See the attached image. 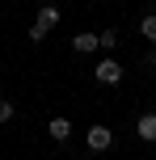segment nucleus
Segmentation results:
<instances>
[{
  "instance_id": "f257e3e1",
  "label": "nucleus",
  "mask_w": 156,
  "mask_h": 160,
  "mask_svg": "<svg viewBox=\"0 0 156 160\" xmlns=\"http://www.w3.org/2000/svg\"><path fill=\"white\" fill-rule=\"evenodd\" d=\"M84 143H89V152H106V148H114V131L110 127H89Z\"/></svg>"
},
{
  "instance_id": "f03ea898",
  "label": "nucleus",
  "mask_w": 156,
  "mask_h": 160,
  "mask_svg": "<svg viewBox=\"0 0 156 160\" xmlns=\"http://www.w3.org/2000/svg\"><path fill=\"white\" fill-rule=\"evenodd\" d=\"M93 76H97L101 84H118V80H123V63H118V59H97Z\"/></svg>"
},
{
  "instance_id": "7ed1b4c3",
  "label": "nucleus",
  "mask_w": 156,
  "mask_h": 160,
  "mask_svg": "<svg viewBox=\"0 0 156 160\" xmlns=\"http://www.w3.org/2000/svg\"><path fill=\"white\" fill-rule=\"evenodd\" d=\"M47 131H51V139H55V143H63V139L72 135V122L59 114V118H51V122H47Z\"/></svg>"
},
{
  "instance_id": "20e7f679",
  "label": "nucleus",
  "mask_w": 156,
  "mask_h": 160,
  "mask_svg": "<svg viewBox=\"0 0 156 160\" xmlns=\"http://www.w3.org/2000/svg\"><path fill=\"white\" fill-rule=\"evenodd\" d=\"M135 131H139V139H148V143H156V114H139Z\"/></svg>"
},
{
  "instance_id": "39448f33",
  "label": "nucleus",
  "mask_w": 156,
  "mask_h": 160,
  "mask_svg": "<svg viewBox=\"0 0 156 160\" xmlns=\"http://www.w3.org/2000/svg\"><path fill=\"white\" fill-rule=\"evenodd\" d=\"M34 25H42V30H55V25H59V8L55 4H42V13H38V21H34Z\"/></svg>"
},
{
  "instance_id": "423d86ee",
  "label": "nucleus",
  "mask_w": 156,
  "mask_h": 160,
  "mask_svg": "<svg viewBox=\"0 0 156 160\" xmlns=\"http://www.w3.org/2000/svg\"><path fill=\"white\" fill-rule=\"evenodd\" d=\"M72 47L80 51V55H93V51H97V34H89V30H84V34H76V42H72Z\"/></svg>"
},
{
  "instance_id": "0eeeda50",
  "label": "nucleus",
  "mask_w": 156,
  "mask_h": 160,
  "mask_svg": "<svg viewBox=\"0 0 156 160\" xmlns=\"http://www.w3.org/2000/svg\"><path fill=\"white\" fill-rule=\"evenodd\" d=\"M139 34L148 42H156V13H143V21H139Z\"/></svg>"
},
{
  "instance_id": "6e6552de",
  "label": "nucleus",
  "mask_w": 156,
  "mask_h": 160,
  "mask_svg": "<svg viewBox=\"0 0 156 160\" xmlns=\"http://www.w3.org/2000/svg\"><path fill=\"white\" fill-rule=\"evenodd\" d=\"M97 47L114 51V47H118V30H101V34H97Z\"/></svg>"
},
{
  "instance_id": "1a4fd4ad",
  "label": "nucleus",
  "mask_w": 156,
  "mask_h": 160,
  "mask_svg": "<svg viewBox=\"0 0 156 160\" xmlns=\"http://www.w3.org/2000/svg\"><path fill=\"white\" fill-rule=\"evenodd\" d=\"M13 118V101H0V122H8Z\"/></svg>"
},
{
  "instance_id": "9d476101",
  "label": "nucleus",
  "mask_w": 156,
  "mask_h": 160,
  "mask_svg": "<svg viewBox=\"0 0 156 160\" xmlns=\"http://www.w3.org/2000/svg\"><path fill=\"white\" fill-rule=\"evenodd\" d=\"M148 63H152V68H156V47H152V51H148Z\"/></svg>"
},
{
  "instance_id": "9b49d317",
  "label": "nucleus",
  "mask_w": 156,
  "mask_h": 160,
  "mask_svg": "<svg viewBox=\"0 0 156 160\" xmlns=\"http://www.w3.org/2000/svg\"><path fill=\"white\" fill-rule=\"evenodd\" d=\"M97 4H106V0H97Z\"/></svg>"
}]
</instances>
